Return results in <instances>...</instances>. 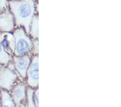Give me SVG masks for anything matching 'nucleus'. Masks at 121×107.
Wrapping results in <instances>:
<instances>
[{"label":"nucleus","mask_w":121,"mask_h":107,"mask_svg":"<svg viewBox=\"0 0 121 107\" xmlns=\"http://www.w3.org/2000/svg\"><path fill=\"white\" fill-rule=\"evenodd\" d=\"M36 0H11L8 1L9 8L15 20V28L23 27L29 35L33 17L38 14L36 10Z\"/></svg>","instance_id":"1"},{"label":"nucleus","mask_w":121,"mask_h":107,"mask_svg":"<svg viewBox=\"0 0 121 107\" xmlns=\"http://www.w3.org/2000/svg\"><path fill=\"white\" fill-rule=\"evenodd\" d=\"M13 34L15 40L14 55L21 56L29 54L31 56L33 47L32 40L24 29L23 27H17L13 32Z\"/></svg>","instance_id":"2"},{"label":"nucleus","mask_w":121,"mask_h":107,"mask_svg":"<svg viewBox=\"0 0 121 107\" xmlns=\"http://www.w3.org/2000/svg\"><path fill=\"white\" fill-rule=\"evenodd\" d=\"M19 76L13 60L4 65L0 64V88L10 91L17 83Z\"/></svg>","instance_id":"3"},{"label":"nucleus","mask_w":121,"mask_h":107,"mask_svg":"<svg viewBox=\"0 0 121 107\" xmlns=\"http://www.w3.org/2000/svg\"><path fill=\"white\" fill-rule=\"evenodd\" d=\"M26 83L28 86L36 88L39 86V56L38 55L31 57V60L26 76Z\"/></svg>","instance_id":"4"},{"label":"nucleus","mask_w":121,"mask_h":107,"mask_svg":"<svg viewBox=\"0 0 121 107\" xmlns=\"http://www.w3.org/2000/svg\"><path fill=\"white\" fill-rule=\"evenodd\" d=\"M26 83L24 81L17 82L11 89L10 94L12 96L15 107L26 106Z\"/></svg>","instance_id":"5"},{"label":"nucleus","mask_w":121,"mask_h":107,"mask_svg":"<svg viewBox=\"0 0 121 107\" xmlns=\"http://www.w3.org/2000/svg\"><path fill=\"white\" fill-rule=\"evenodd\" d=\"M12 60L21 81H24L26 79L27 70L30 64L31 56L29 54L21 56L13 55L12 56Z\"/></svg>","instance_id":"6"},{"label":"nucleus","mask_w":121,"mask_h":107,"mask_svg":"<svg viewBox=\"0 0 121 107\" xmlns=\"http://www.w3.org/2000/svg\"><path fill=\"white\" fill-rule=\"evenodd\" d=\"M15 29L14 18L8 7L0 13V33L13 32Z\"/></svg>","instance_id":"7"},{"label":"nucleus","mask_w":121,"mask_h":107,"mask_svg":"<svg viewBox=\"0 0 121 107\" xmlns=\"http://www.w3.org/2000/svg\"><path fill=\"white\" fill-rule=\"evenodd\" d=\"M0 42L8 54L11 56L14 55L15 40L13 32L0 33Z\"/></svg>","instance_id":"8"},{"label":"nucleus","mask_w":121,"mask_h":107,"mask_svg":"<svg viewBox=\"0 0 121 107\" xmlns=\"http://www.w3.org/2000/svg\"><path fill=\"white\" fill-rule=\"evenodd\" d=\"M0 99L2 107H15L13 97L9 91L1 89Z\"/></svg>","instance_id":"9"},{"label":"nucleus","mask_w":121,"mask_h":107,"mask_svg":"<svg viewBox=\"0 0 121 107\" xmlns=\"http://www.w3.org/2000/svg\"><path fill=\"white\" fill-rule=\"evenodd\" d=\"M39 16L36 14L33 17L30 27L29 35L33 39L39 38Z\"/></svg>","instance_id":"10"},{"label":"nucleus","mask_w":121,"mask_h":107,"mask_svg":"<svg viewBox=\"0 0 121 107\" xmlns=\"http://www.w3.org/2000/svg\"><path fill=\"white\" fill-rule=\"evenodd\" d=\"M12 61V56H10L4 50L0 42V64L7 65L10 62Z\"/></svg>","instance_id":"11"},{"label":"nucleus","mask_w":121,"mask_h":107,"mask_svg":"<svg viewBox=\"0 0 121 107\" xmlns=\"http://www.w3.org/2000/svg\"><path fill=\"white\" fill-rule=\"evenodd\" d=\"M35 88L27 86L26 88V106L35 107L34 101V93Z\"/></svg>","instance_id":"12"},{"label":"nucleus","mask_w":121,"mask_h":107,"mask_svg":"<svg viewBox=\"0 0 121 107\" xmlns=\"http://www.w3.org/2000/svg\"><path fill=\"white\" fill-rule=\"evenodd\" d=\"M32 40V49L31 52V56L38 55L39 54V40L38 39H33Z\"/></svg>","instance_id":"13"},{"label":"nucleus","mask_w":121,"mask_h":107,"mask_svg":"<svg viewBox=\"0 0 121 107\" xmlns=\"http://www.w3.org/2000/svg\"><path fill=\"white\" fill-rule=\"evenodd\" d=\"M39 89L38 87L35 88L34 93V101L35 105V107H39Z\"/></svg>","instance_id":"14"},{"label":"nucleus","mask_w":121,"mask_h":107,"mask_svg":"<svg viewBox=\"0 0 121 107\" xmlns=\"http://www.w3.org/2000/svg\"><path fill=\"white\" fill-rule=\"evenodd\" d=\"M9 7L8 0H0V13Z\"/></svg>","instance_id":"15"},{"label":"nucleus","mask_w":121,"mask_h":107,"mask_svg":"<svg viewBox=\"0 0 121 107\" xmlns=\"http://www.w3.org/2000/svg\"><path fill=\"white\" fill-rule=\"evenodd\" d=\"M8 1H11V0H8Z\"/></svg>","instance_id":"16"},{"label":"nucleus","mask_w":121,"mask_h":107,"mask_svg":"<svg viewBox=\"0 0 121 107\" xmlns=\"http://www.w3.org/2000/svg\"><path fill=\"white\" fill-rule=\"evenodd\" d=\"M0 102H1V99H0Z\"/></svg>","instance_id":"17"},{"label":"nucleus","mask_w":121,"mask_h":107,"mask_svg":"<svg viewBox=\"0 0 121 107\" xmlns=\"http://www.w3.org/2000/svg\"><path fill=\"white\" fill-rule=\"evenodd\" d=\"M36 1H38V0H36Z\"/></svg>","instance_id":"18"}]
</instances>
